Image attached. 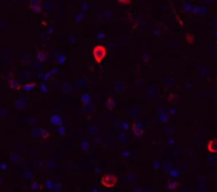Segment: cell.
<instances>
[{"instance_id": "ba28073f", "label": "cell", "mask_w": 217, "mask_h": 192, "mask_svg": "<svg viewBox=\"0 0 217 192\" xmlns=\"http://www.w3.org/2000/svg\"><path fill=\"white\" fill-rule=\"evenodd\" d=\"M76 86L80 88V89H85L87 86H88V80H87L85 77H80L75 82Z\"/></svg>"}, {"instance_id": "52a82bcc", "label": "cell", "mask_w": 217, "mask_h": 192, "mask_svg": "<svg viewBox=\"0 0 217 192\" xmlns=\"http://www.w3.org/2000/svg\"><path fill=\"white\" fill-rule=\"evenodd\" d=\"M50 123L53 124L54 126H59V125H62V118L60 117L59 115H53L51 116V118H50Z\"/></svg>"}, {"instance_id": "5bb4252c", "label": "cell", "mask_w": 217, "mask_h": 192, "mask_svg": "<svg viewBox=\"0 0 217 192\" xmlns=\"http://www.w3.org/2000/svg\"><path fill=\"white\" fill-rule=\"evenodd\" d=\"M37 86V84L34 83V82H32V83H28V84H25L23 86H21V88L20 89H22L23 91H32V90L34 89L35 87Z\"/></svg>"}, {"instance_id": "ac0fdd59", "label": "cell", "mask_w": 217, "mask_h": 192, "mask_svg": "<svg viewBox=\"0 0 217 192\" xmlns=\"http://www.w3.org/2000/svg\"><path fill=\"white\" fill-rule=\"evenodd\" d=\"M47 54L45 52H43V51H39V52H37V54H36V59L37 61H39V62L43 63L47 61Z\"/></svg>"}, {"instance_id": "d6a6232c", "label": "cell", "mask_w": 217, "mask_h": 192, "mask_svg": "<svg viewBox=\"0 0 217 192\" xmlns=\"http://www.w3.org/2000/svg\"><path fill=\"white\" fill-rule=\"evenodd\" d=\"M45 186H46V190H52L53 189V183L51 180H47L45 183Z\"/></svg>"}, {"instance_id": "c3c4849f", "label": "cell", "mask_w": 217, "mask_h": 192, "mask_svg": "<svg viewBox=\"0 0 217 192\" xmlns=\"http://www.w3.org/2000/svg\"><path fill=\"white\" fill-rule=\"evenodd\" d=\"M205 1H207V2H212L213 0H205Z\"/></svg>"}, {"instance_id": "74e56055", "label": "cell", "mask_w": 217, "mask_h": 192, "mask_svg": "<svg viewBox=\"0 0 217 192\" xmlns=\"http://www.w3.org/2000/svg\"><path fill=\"white\" fill-rule=\"evenodd\" d=\"M31 189H32V190H38V189H39V185H38L37 182H34V183L32 184Z\"/></svg>"}, {"instance_id": "83f0119b", "label": "cell", "mask_w": 217, "mask_h": 192, "mask_svg": "<svg viewBox=\"0 0 217 192\" xmlns=\"http://www.w3.org/2000/svg\"><path fill=\"white\" fill-rule=\"evenodd\" d=\"M23 177H25V180H31L32 177H33V173H32V171L30 170H27L23 172Z\"/></svg>"}, {"instance_id": "484cf974", "label": "cell", "mask_w": 217, "mask_h": 192, "mask_svg": "<svg viewBox=\"0 0 217 192\" xmlns=\"http://www.w3.org/2000/svg\"><path fill=\"white\" fill-rule=\"evenodd\" d=\"M57 132L59 133V135L60 136H66V134H67V130H66V127L64 126V125H59V126H57Z\"/></svg>"}, {"instance_id": "277c9868", "label": "cell", "mask_w": 217, "mask_h": 192, "mask_svg": "<svg viewBox=\"0 0 217 192\" xmlns=\"http://www.w3.org/2000/svg\"><path fill=\"white\" fill-rule=\"evenodd\" d=\"M207 149L211 154H217V138L209 140L208 144H207Z\"/></svg>"}, {"instance_id": "f6af8a7d", "label": "cell", "mask_w": 217, "mask_h": 192, "mask_svg": "<svg viewBox=\"0 0 217 192\" xmlns=\"http://www.w3.org/2000/svg\"><path fill=\"white\" fill-rule=\"evenodd\" d=\"M6 166H5V164H0V169H1V170H5V169H6Z\"/></svg>"}, {"instance_id": "f546056e", "label": "cell", "mask_w": 217, "mask_h": 192, "mask_svg": "<svg viewBox=\"0 0 217 192\" xmlns=\"http://www.w3.org/2000/svg\"><path fill=\"white\" fill-rule=\"evenodd\" d=\"M88 132L90 133V135H95L96 132H98V127H96L95 125H91V126H89V128H88Z\"/></svg>"}, {"instance_id": "f1b7e54d", "label": "cell", "mask_w": 217, "mask_h": 192, "mask_svg": "<svg viewBox=\"0 0 217 192\" xmlns=\"http://www.w3.org/2000/svg\"><path fill=\"white\" fill-rule=\"evenodd\" d=\"M29 4H30V8L34 6H41V0H30Z\"/></svg>"}, {"instance_id": "5b68a950", "label": "cell", "mask_w": 217, "mask_h": 192, "mask_svg": "<svg viewBox=\"0 0 217 192\" xmlns=\"http://www.w3.org/2000/svg\"><path fill=\"white\" fill-rule=\"evenodd\" d=\"M133 132L135 134L136 137H141L143 135V128H142V125L140 122H136V123L133 124Z\"/></svg>"}, {"instance_id": "836d02e7", "label": "cell", "mask_w": 217, "mask_h": 192, "mask_svg": "<svg viewBox=\"0 0 217 192\" xmlns=\"http://www.w3.org/2000/svg\"><path fill=\"white\" fill-rule=\"evenodd\" d=\"M8 114H9V112H8V109H5L4 107H2V108L0 109V118H5Z\"/></svg>"}, {"instance_id": "4fadbf2b", "label": "cell", "mask_w": 217, "mask_h": 192, "mask_svg": "<svg viewBox=\"0 0 217 192\" xmlns=\"http://www.w3.org/2000/svg\"><path fill=\"white\" fill-rule=\"evenodd\" d=\"M179 187V183L177 180H168L166 183V189L168 190H176Z\"/></svg>"}, {"instance_id": "7a4b0ae2", "label": "cell", "mask_w": 217, "mask_h": 192, "mask_svg": "<svg viewBox=\"0 0 217 192\" xmlns=\"http://www.w3.org/2000/svg\"><path fill=\"white\" fill-rule=\"evenodd\" d=\"M118 178L113 174H104L101 178V184L106 188H112L117 185Z\"/></svg>"}, {"instance_id": "1f68e13d", "label": "cell", "mask_w": 217, "mask_h": 192, "mask_svg": "<svg viewBox=\"0 0 217 192\" xmlns=\"http://www.w3.org/2000/svg\"><path fill=\"white\" fill-rule=\"evenodd\" d=\"M41 68H43V66H41V62L37 61V62L34 63V66H33V69H34V70H41Z\"/></svg>"}, {"instance_id": "9a60e30c", "label": "cell", "mask_w": 217, "mask_h": 192, "mask_svg": "<svg viewBox=\"0 0 217 192\" xmlns=\"http://www.w3.org/2000/svg\"><path fill=\"white\" fill-rule=\"evenodd\" d=\"M9 85H10V87H11L12 89L19 90L20 88H21V86H20V84H19L18 81L14 80V79H11V80H9Z\"/></svg>"}, {"instance_id": "e575fe53", "label": "cell", "mask_w": 217, "mask_h": 192, "mask_svg": "<svg viewBox=\"0 0 217 192\" xmlns=\"http://www.w3.org/2000/svg\"><path fill=\"white\" fill-rule=\"evenodd\" d=\"M54 191H60L62 190V186L59 183H53V189Z\"/></svg>"}, {"instance_id": "cb8c5ba5", "label": "cell", "mask_w": 217, "mask_h": 192, "mask_svg": "<svg viewBox=\"0 0 217 192\" xmlns=\"http://www.w3.org/2000/svg\"><path fill=\"white\" fill-rule=\"evenodd\" d=\"M89 146H90V143L88 140L84 139L81 141V148L83 151H88V150H89Z\"/></svg>"}, {"instance_id": "8992f818", "label": "cell", "mask_w": 217, "mask_h": 192, "mask_svg": "<svg viewBox=\"0 0 217 192\" xmlns=\"http://www.w3.org/2000/svg\"><path fill=\"white\" fill-rule=\"evenodd\" d=\"M126 90V85H125V83L123 82L122 80L118 81V82H115V91L118 93H123Z\"/></svg>"}, {"instance_id": "bcb514c9", "label": "cell", "mask_w": 217, "mask_h": 192, "mask_svg": "<svg viewBox=\"0 0 217 192\" xmlns=\"http://www.w3.org/2000/svg\"><path fill=\"white\" fill-rule=\"evenodd\" d=\"M213 26H214L215 28H217V19H216V20H214V22H213Z\"/></svg>"}, {"instance_id": "4316f807", "label": "cell", "mask_w": 217, "mask_h": 192, "mask_svg": "<svg viewBox=\"0 0 217 192\" xmlns=\"http://www.w3.org/2000/svg\"><path fill=\"white\" fill-rule=\"evenodd\" d=\"M135 180H136V177H135V174L133 173H128L127 175L125 176V180H126L127 183H133Z\"/></svg>"}, {"instance_id": "9c48e42d", "label": "cell", "mask_w": 217, "mask_h": 192, "mask_svg": "<svg viewBox=\"0 0 217 192\" xmlns=\"http://www.w3.org/2000/svg\"><path fill=\"white\" fill-rule=\"evenodd\" d=\"M129 117L133 118V119H138V118L140 117V114H141V111H140V108L138 107V106H133V107H130L129 109Z\"/></svg>"}, {"instance_id": "30bf717a", "label": "cell", "mask_w": 217, "mask_h": 192, "mask_svg": "<svg viewBox=\"0 0 217 192\" xmlns=\"http://www.w3.org/2000/svg\"><path fill=\"white\" fill-rule=\"evenodd\" d=\"M25 105H27V98H20L15 102L14 106H15L17 109H25Z\"/></svg>"}, {"instance_id": "44dd1931", "label": "cell", "mask_w": 217, "mask_h": 192, "mask_svg": "<svg viewBox=\"0 0 217 192\" xmlns=\"http://www.w3.org/2000/svg\"><path fill=\"white\" fill-rule=\"evenodd\" d=\"M118 140H119V142H121V143L127 142V136H126V133H124V132H122V133H119Z\"/></svg>"}, {"instance_id": "ffe728a7", "label": "cell", "mask_w": 217, "mask_h": 192, "mask_svg": "<svg viewBox=\"0 0 217 192\" xmlns=\"http://www.w3.org/2000/svg\"><path fill=\"white\" fill-rule=\"evenodd\" d=\"M62 93H66V95H69V93H71L72 88H71V86H70V84H69V83H65L64 85H62Z\"/></svg>"}, {"instance_id": "8fae6325", "label": "cell", "mask_w": 217, "mask_h": 192, "mask_svg": "<svg viewBox=\"0 0 217 192\" xmlns=\"http://www.w3.org/2000/svg\"><path fill=\"white\" fill-rule=\"evenodd\" d=\"M146 93H147V97H149V98H156L158 96V88H157V86L152 85V86L148 87Z\"/></svg>"}, {"instance_id": "60d3db41", "label": "cell", "mask_w": 217, "mask_h": 192, "mask_svg": "<svg viewBox=\"0 0 217 192\" xmlns=\"http://www.w3.org/2000/svg\"><path fill=\"white\" fill-rule=\"evenodd\" d=\"M115 126L117 127V128H119V127L122 126V121L121 120H117L115 121Z\"/></svg>"}, {"instance_id": "d6986e66", "label": "cell", "mask_w": 217, "mask_h": 192, "mask_svg": "<svg viewBox=\"0 0 217 192\" xmlns=\"http://www.w3.org/2000/svg\"><path fill=\"white\" fill-rule=\"evenodd\" d=\"M83 109H84L85 112H87V113L93 112V111H94V106H93V104L91 102H90V103H85V104H83Z\"/></svg>"}, {"instance_id": "3957f363", "label": "cell", "mask_w": 217, "mask_h": 192, "mask_svg": "<svg viewBox=\"0 0 217 192\" xmlns=\"http://www.w3.org/2000/svg\"><path fill=\"white\" fill-rule=\"evenodd\" d=\"M31 133L33 137H35V138H41V139L47 138V137L49 136V134L47 133L43 127H34V128L32 130Z\"/></svg>"}, {"instance_id": "7c38bea8", "label": "cell", "mask_w": 217, "mask_h": 192, "mask_svg": "<svg viewBox=\"0 0 217 192\" xmlns=\"http://www.w3.org/2000/svg\"><path fill=\"white\" fill-rule=\"evenodd\" d=\"M10 160H11L12 164H16L21 161V156H20L18 153H12V154L10 155Z\"/></svg>"}, {"instance_id": "d590c367", "label": "cell", "mask_w": 217, "mask_h": 192, "mask_svg": "<svg viewBox=\"0 0 217 192\" xmlns=\"http://www.w3.org/2000/svg\"><path fill=\"white\" fill-rule=\"evenodd\" d=\"M118 2L120 4H123V6H129L131 3V0H118Z\"/></svg>"}, {"instance_id": "ab89813d", "label": "cell", "mask_w": 217, "mask_h": 192, "mask_svg": "<svg viewBox=\"0 0 217 192\" xmlns=\"http://www.w3.org/2000/svg\"><path fill=\"white\" fill-rule=\"evenodd\" d=\"M41 91H43V93H46L47 91H48V89H47V86H46V83H43V84H41Z\"/></svg>"}, {"instance_id": "603a6c76", "label": "cell", "mask_w": 217, "mask_h": 192, "mask_svg": "<svg viewBox=\"0 0 217 192\" xmlns=\"http://www.w3.org/2000/svg\"><path fill=\"white\" fill-rule=\"evenodd\" d=\"M30 62H31V56L29 55V54H25V55L22 56V59H21V64L22 65H29L30 64Z\"/></svg>"}, {"instance_id": "4dcf8cb0", "label": "cell", "mask_w": 217, "mask_h": 192, "mask_svg": "<svg viewBox=\"0 0 217 192\" xmlns=\"http://www.w3.org/2000/svg\"><path fill=\"white\" fill-rule=\"evenodd\" d=\"M31 10L33 11L34 13H36V14H38V13L41 12V6H31Z\"/></svg>"}, {"instance_id": "2e32d148", "label": "cell", "mask_w": 217, "mask_h": 192, "mask_svg": "<svg viewBox=\"0 0 217 192\" xmlns=\"http://www.w3.org/2000/svg\"><path fill=\"white\" fill-rule=\"evenodd\" d=\"M105 105H106V107H107L108 109L112 111V109L115 107V99H113V98H108V99L106 100Z\"/></svg>"}, {"instance_id": "8d00e7d4", "label": "cell", "mask_w": 217, "mask_h": 192, "mask_svg": "<svg viewBox=\"0 0 217 192\" xmlns=\"http://www.w3.org/2000/svg\"><path fill=\"white\" fill-rule=\"evenodd\" d=\"M163 168H164V171H170L173 167H172L171 162H165V164H163Z\"/></svg>"}, {"instance_id": "7bdbcfd3", "label": "cell", "mask_w": 217, "mask_h": 192, "mask_svg": "<svg viewBox=\"0 0 217 192\" xmlns=\"http://www.w3.org/2000/svg\"><path fill=\"white\" fill-rule=\"evenodd\" d=\"M184 6H185V8H184V10H185V11H192V12H193V6H190V4H185Z\"/></svg>"}, {"instance_id": "d4e9b609", "label": "cell", "mask_w": 217, "mask_h": 192, "mask_svg": "<svg viewBox=\"0 0 217 192\" xmlns=\"http://www.w3.org/2000/svg\"><path fill=\"white\" fill-rule=\"evenodd\" d=\"M56 167H57V164H56L55 159H50L48 161V168H49L50 170H55Z\"/></svg>"}, {"instance_id": "6da1fadb", "label": "cell", "mask_w": 217, "mask_h": 192, "mask_svg": "<svg viewBox=\"0 0 217 192\" xmlns=\"http://www.w3.org/2000/svg\"><path fill=\"white\" fill-rule=\"evenodd\" d=\"M106 54H107V48L103 45H96L92 50V55L98 64H101L104 61Z\"/></svg>"}, {"instance_id": "7dc6e473", "label": "cell", "mask_w": 217, "mask_h": 192, "mask_svg": "<svg viewBox=\"0 0 217 192\" xmlns=\"http://www.w3.org/2000/svg\"><path fill=\"white\" fill-rule=\"evenodd\" d=\"M215 37L217 38V29H216V30H215Z\"/></svg>"}, {"instance_id": "681fc988", "label": "cell", "mask_w": 217, "mask_h": 192, "mask_svg": "<svg viewBox=\"0 0 217 192\" xmlns=\"http://www.w3.org/2000/svg\"><path fill=\"white\" fill-rule=\"evenodd\" d=\"M1 185H2V180L0 178V186H1Z\"/></svg>"}, {"instance_id": "b9f144b4", "label": "cell", "mask_w": 217, "mask_h": 192, "mask_svg": "<svg viewBox=\"0 0 217 192\" xmlns=\"http://www.w3.org/2000/svg\"><path fill=\"white\" fill-rule=\"evenodd\" d=\"M160 167H161V164H159L158 161H155V162H154V168H155L156 170H158V169H160Z\"/></svg>"}, {"instance_id": "f35d334b", "label": "cell", "mask_w": 217, "mask_h": 192, "mask_svg": "<svg viewBox=\"0 0 217 192\" xmlns=\"http://www.w3.org/2000/svg\"><path fill=\"white\" fill-rule=\"evenodd\" d=\"M122 127L124 128V131H127L128 130V122L127 121H122Z\"/></svg>"}, {"instance_id": "e0dca14e", "label": "cell", "mask_w": 217, "mask_h": 192, "mask_svg": "<svg viewBox=\"0 0 217 192\" xmlns=\"http://www.w3.org/2000/svg\"><path fill=\"white\" fill-rule=\"evenodd\" d=\"M91 100H92V98H91V96H90L89 93H84L81 96V101L83 104H85V103H90L91 102Z\"/></svg>"}, {"instance_id": "ee69618b", "label": "cell", "mask_w": 217, "mask_h": 192, "mask_svg": "<svg viewBox=\"0 0 217 192\" xmlns=\"http://www.w3.org/2000/svg\"><path fill=\"white\" fill-rule=\"evenodd\" d=\"M98 37H99L100 39H103V38L105 37V34H104V33H100V34L98 35Z\"/></svg>"}, {"instance_id": "7402d4cb", "label": "cell", "mask_w": 217, "mask_h": 192, "mask_svg": "<svg viewBox=\"0 0 217 192\" xmlns=\"http://www.w3.org/2000/svg\"><path fill=\"white\" fill-rule=\"evenodd\" d=\"M168 173H170V176L173 177V178H177V177H179V175H180L179 170H177L175 168H172L171 170L168 171Z\"/></svg>"}]
</instances>
